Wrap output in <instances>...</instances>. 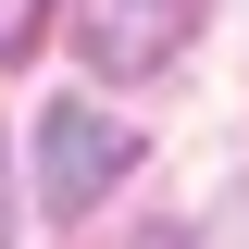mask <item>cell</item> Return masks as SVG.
Instances as JSON below:
<instances>
[{"label":"cell","mask_w":249,"mask_h":249,"mask_svg":"<svg viewBox=\"0 0 249 249\" xmlns=\"http://www.w3.org/2000/svg\"><path fill=\"white\" fill-rule=\"evenodd\" d=\"M124 175H137V124H112L100 100H50V124H37V199L50 212H88Z\"/></svg>","instance_id":"cell-1"},{"label":"cell","mask_w":249,"mask_h":249,"mask_svg":"<svg viewBox=\"0 0 249 249\" xmlns=\"http://www.w3.org/2000/svg\"><path fill=\"white\" fill-rule=\"evenodd\" d=\"M187 37H199V0H75L88 75H162Z\"/></svg>","instance_id":"cell-2"},{"label":"cell","mask_w":249,"mask_h":249,"mask_svg":"<svg viewBox=\"0 0 249 249\" xmlns=\"http://www.w3.org/2000/svg\"><path fill=\"white\" fill-rule=\"evenodd\" d=\"M137 249H249V212L224 199V212H199V224H162V237H137Z\"/></svg>","instance_id":"cell-3"},{"label":"cell","mask_w":249,"mask_h":249,"mask_svg":"<svg viewBox=\"0 0 249 249\" xmlns=\"http://www.w3.org/2000/svg\"><path fill=\"white\" fill-rule=\"evenodd\" d=\"M37 13H50V0H0V62H25V50H37Z\"/></svg>","instance_id":"cell-4"},{"label":"cell","mask_w":249,"mask_h":249,"mask_svg":"<svg viewBox=\"0 0 249 249\" xmlns=\"http://www.w3.org/2000/svg\"><path fill=\"white\" fill-rule=\"evenodd\" d=\"M0 237H13V199H0Z\"/></svg>","instance_id":"cell-5"}]
</instances>
